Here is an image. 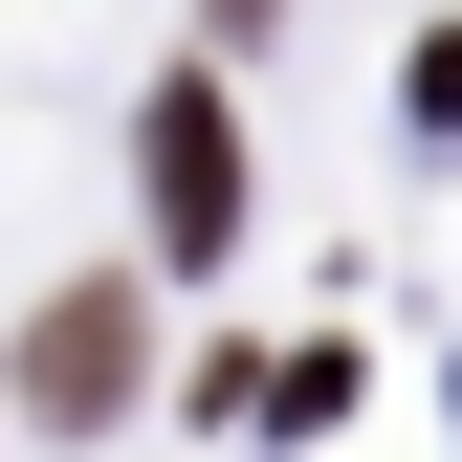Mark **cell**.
<instances>
[{
    "label": "cell",
    "instance_id": "6da1fadb",
    "mask_svg": "<svg viewBox=\"0 0 462 462\" xmlns=\"http://www.w3.org/2000/svg\"><path fill=\"white\" fill-rule=\"evenodd\" d=\"M133 177H154V243L220 264V243H243V110L177 67V88H154V133H133Z\"/></svg>",
    "mask_w": 462,
    "mask_h": 462
},
{
    "label": "cell",
    "instance_id": "7a4b0ae2",
    "mask_svg": "<svg viewBox=\"0 0 462 462\" xmlns=\"http://www.w3.org/2000/svg\"><path fill=\"white\" fill-rule=\"evenodd\" d=\"M110 396H133V286H67L23 330V419H110Z\"/></svg>",
    "mask_w": 462,
    "mask_h": 462
},
{
    "label": "cell",
    "instance_id": "3957f363",
    "mask_svg": "<svg viewBox=\"0 0 462 462\" xmlns=\"http://www.w3.org/2000/svg\"><path fill=\"white\" fill-rule=\"evenodd\" d=\"M199 23H264V0H199Z\"/></svg>",
    "mask_w": 462,
    "mask_h": 462
}]
</instances>
